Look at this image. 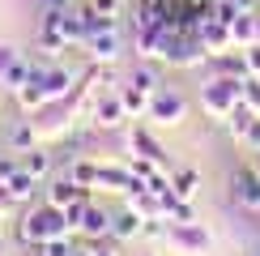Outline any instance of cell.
I'll list each match as a JSON object with an SVG mask.
<instances>
[{
	"label": "cell",
	"mask_w": 260,
	"mask_h": 256,
	"mask_svg": "<svg viewBox=\"0 0 260 256\" xmlns=\"http://www.w3.org/2000/svg\"><path fill=\"white\" fill-rule=\"evenodd\" d=\"M69 218H64L60 205H39V209H26V218L17 222V239L26 243V248H43L47 239H60V235H69Z\"/></svg>",
	"instance_id": "obj_1"
},
{
	"label": "cell",
	"mask_w": 260,
	"mask_h": 256,
	"mask_svg": "<svg viewBox=\"0 0 260 256\" xmlns=\"http://www.w3.org/2000/svg\"><path fill=\"white\" fill-rule=\"evenodd\" d=\"M243 81L247 77H213L201 85V107L213 115V120H226L235 103H243Z\"/></svg>",
	"instance_id": "obj_2"
},
{
	"label": "cell",
	"mask_w": 260,
	"mask_h": 256,
	"mask_svg": "<svg viewBox=\"0 0 260 256\" xmlns=\"http://www.w3.org/2000/svg\"><path fill=\"white\" fill-rule=\"evenodd\" d=\"M81 47L90 51L94 64H111V60H120V51H124V35H120V26H115V21H107V26H99V30H90V35H85Z\"/></svg>",
	"instance_id": "obj_3"
},
{
	"label": "cell",
	"mask_w": 260,
	"mask_h": 256,
	"mask_svg": "<svg viewBox=\"0 0 260 256\" xmlns=\"http://www.w3.org/2000/svg\"><path fill=\"white\" fill-rule=\"evenodd\" d=\"M85 111H90V124L103 128V133H111V128H120V124L128 120V107H124V99H120V90H111V94H94Z\"/></svg>",
	"instance_id": "obj_4"
},
{
	"label": "cell",
	"mask_w": 260,
	"mask_h": 256,
	"mask_svg": "<svg viewBox=\"0 0 260 256\" xmlns=\"http://www.w3.org/2000/svg\"><path fill=\"white\" fill-rule=\"evenodd\" d=\"M167 243L175 252L201 256V252H209V231H205L197 218H192V222H171V227H167Z\"/></svg>",
	"instance_id": "obj_5"
},
{
	"label": "cell",
	"mask_w": 260,
	"mask_h": 256,
	"mask_svg": "<svg viewBox=\"0 0 260 256\" xmlns=\"http://www.w3.org/2000/svg\"><path fill=\"white\" fill-rule=\"evenodd\" d=\"M145 115H149L154 124H179L183 115H188V99H183L179 90H167V85H162V90H154Z\"/></svg>",
	"instance_id": "obj_6"
},
{
	"label": "cell",
	"mask_w": 260,
	"mask_h": 256,
	"mask_svg": "<svg viewBox=\"0 0 260 256\" xmlns=\"http://www.w3.org/2000/svg\"><path fill=\"white\" fill-rule=\"evenodd\" d=\"M231 197H235V205L260 213V171L256 167H239L231 175Z\"/></svg>",
	"instance_id": "obj_7"
},
{
	"label": "cell",
	"mask_w": 260,
	"mask_h": 256,
	"mask_svg": "<svg viewBox=\"0 0 260 256\" xmlns=\"http://www.w3.org/2000/svg\"><path fill=\"white\" fill-rule=\"evenodd\" d=\"M197 35H201V43H205V51H209V56H218V51H226V47H231V26H226V21H218V17H205L201 21V30H197Z\"/></svg>",
	"instance_id": "obj_8"
},
{
	"label": "cell",
	"mask_w": 260,
	"mask_h": 256,
	"mask_svg": "<svg viewBox=\"0 0 260 256\" xmlns=\"http://www.w3.org/2000/svg\"><path fill=\"white\" fill-rule=\"evenodd\" d=\"M128 145H133V154H141V158H154L158 167H167L171 171V158H167V149H162L154 137H149V128H133L128 133Z\"/></svg>",
	"instance_id": "obj_9"
},
{
	"label": "cell",
	"mask_w": 260,
	"mask_h": 256,
	"mask_svg": "<svg viewBox=\"0 0 260 256\" xmlns=\"http://www.w3.org/2000/svg\"><path fill=\"white\" fill-rule=\"evenodd\" d=\"M209 69H213V77H252L243 51H231V47L218 51V56H209Z\"/></svg>",
	"instance_id": "obj_10"
},
{
	"label": "cell",
	"mask_w": 260,
	"mask_h": 256,
	"mask_svg": "<svg viewBox=\"0 0 260 256\" xmlns=\"http://www.w3.org/2000/svg\"><path fill=\"white\" fill-rule=\"evenodd\" d=\"M77 231L85 235V239H111V213L90 201V209H85V218H81Z\"/></svg>",
	"instance_id": "obj_11"
},
{
	"label": "cell",
	"mask_w": 260,
	"mask_h": 256,
	"mask_svg": "<svg viewBox=\"0 0 260 256\" xmlns=\"http://www.w3.org/2000/svg\"><path fill=\"white\" fill-rule=\"evenodd\" d=\"M39 85H43V94H47V103H56V99H64V94L73 90V73L60 69V64H51V69L39 77Z\"/></svg>",
	"instance_id": "obj_12"
},
{
	"label": "cell",
	"mask_w": 260,
	"mask_h": 256,
	"mask_svg": "<svg viewBox=\"0 0 260 256\" xmlns=\"http://www.w3.org/2000/svg\"><path fill=\"white\" fill-rule=\"evenodd\" d=\"M141 227H145V218H141V213L128 205V209H120V213L111 218V239H120V243H124V239H137Z\"/></svg>",
	"instance_id": "obj_13"
},
{
	"label": "cell",
	"mask_w": 260,
	"mask_h": 256,
	"mask_svg": "<svg viewBox=\"0 0 260 256\" xmlns=\"http://www.w3.org/2000/svg\"><path fill=\"white\" fill-rule=\"evenodd\" d=\"M94 188L128 192V188H133V167H107V163H99V179H94Z\"/></svg>",
	"instance_id": "obj_14"
},
{
	"label": "cell",
	"mask_w": 260,
	"mask_h": 256,
	"mask_svg": "<svg viewBox=\"0 0 260 256\" xmlns=\"http://www.w3.org/2000/svg\"><path fill=\"white\" fill-rule=\"evenodd\" d=\"M77 197H90V188H81L73 175H60L56 184L47 188V201H51V205H60V209L69 205V201H77Z\"/></svg>",
	"instance_id": "obj_15"
},
{
	"label": "cell",
	"mask_w": 260,
	"mask_h": 256,
	"mask_svg": "<svg viewBox=\"0 0 260 256\" xmlns=\"http://www.w3.org/2000/svg\"><path fill=\"white\" fill-rule=\"evenodd\" d=\"M231 39L239 43V47H247V43H256V39H260V13H252V9H243V13L235 17V26H231Z\"/></svg>",
	"instance_id": "obj_16"
},
{
	"label": "cell",
	"mask_w": 260,
	"mask_h": 256,
	"mask_svg": "<svg viewBox=\"0 0 260 256\" xmlns=\"http://www.w3.org/2000/svg\"><path fill=\"white\" fill-rule=\"evenodd\" d=\"M35 141H39V128L30 120H13V124H9V149H13V154L35 149Z\"/></svg>",
	"instance_id": "obj_17"
},
{
	"label": "cell",
	"mask_w": 260,
	"mask_h": 256,
	"mask_svg": "<svg viewBox=\"0 0 260 256\" xmlns=\"http://www.w3.org/2000/svg\"><path fill=\"white\" fill-rule=\"evenodd\" d=\"M5 184H9V197H13V201H30V197H35V188H39V179L30 175L26 167H17L13 175L5 179Z\"/></svg>",
	"instance_id": "obj_18"
},
{
	"label": "cell",
	"mask_w": 260,
	"mask_h": 256,
	"mask_svg": "<svg viewBox=\"0 0 260 256\" xmlns=\"http://www.w3.org/2000/svg\"><path fill=\"white\" fill-rule=\"evenodd\" d=\"M256 107H247V103H235L231 107V115H226V128H231V137H235V141H239V137L247 133V128H252V120H256Z\"/></svg>",
	"instance_id": "obj_19"
},
{
	"label": "cell",
	"mask_w": 260,
	"mask_h": 256,
	"mask_svg": "<svg viewBox=\"0 0 260 256\" xmlns=\"http://www.w3.org/2000/svg\"><path fill=\"white\" fill-rule=\"evenodd\" d=\"M197 184H201V175H197L192 167H179V171H171V192H175V197L192 201V197H197Z\"/></svg>",
	"instance_id": "obj_20"
},
{
	"label": "cell",
	"mask_w": 260,
	"mask_h": 256,
	"mask_svg": "<svg viewBox=\"0 0 260 256\" xmlns=\"http://www.w3.org/2000/svg\"><path fill=\"white\" fill-rule=\"evenodd\" d=\"M124 85H137L141 94H154V90H162V81H158V69L154 64H137L133 73H128V81Z\"/></svg>",
	"instance_id": "obj_21"
},
{
	"label": "cell",
	"mask_w": 260,
	"mask_h": 256,
	"mask_svg": "<svg viewBox=\"0 0 260 256\" xmlns=\"http://www.w3.org/2000/svg\"><path fill=\"white\" fill-rule=\"evenodd\" d=\"M26 81H30V56H17V60H13V69L5 73V81H0V85H5L9 94H17Z\"/></svg>",
	"instance_id": "obj_22"
},
{
	"label": "cell",
	"mask_w": 260,
	"mask_h": 256,
	"mask_svg": "<svg viewBox=\"0 0 260 256\" xmlns=\"http://www.w3.org/2000/svg\"><path fill=\"white\" fill-rule=\"evenodd\" d=\"M69 175L77 179L81 188H94V179H99V163H94V158H73V167H69Z\"/></svg>",
	"instance_id": "obj_23"
},
{
	"label": "cell",
	"mask_w": 260,
	"mask_h": 256,
	"mask_svg": "<svg viewBox=\"0 0 260 256\" xmlns=\"http://www.w3.org/2000/svg\"><path fill=\"white\" fill-rule=\"evenodd\" d=\"M120 99H124V107H128V115H145V111H149V99H154V94H141L137 85H124V90H120Z\"/></svg>",
	"instance_id": "obj_24"
},
{
	"label": "cell",
	"mask_w": 260,
	"mask_h": 256,
	"mask_svg": "<svg viewBox=\"0 0 260 256\" xmlns=\"http://www.w3.org/2000/svg\"><path fill=\"white\" fill-rule=\"evenodd\" d=\"M21 167H26L30 175H35V179H43V175L51 171V154H43V149L35 145V149H26V158H21Z\"/></svg>",
	"instance_id": "obj_25"
},
{
	"label": "cell",
	"mask_w": 260,
	"mask_h": 256,
	"mask_svg": "<svg viewBox=\"0 0 260 256\" xmlns=\"http://www.w3.org/2000/svg\"><path fill=\"white\" fill-rule=\"evenodd\" d=\"M85 209H90V197H77V201H69V205H64V218H69V227H73V231L81 227Z\"/></svg>",
	"instance_id": "obj_26"
},
{
	"label": "cell",
	"mask_w": 260,
	"mask_h": 256,
	"mask_svg": "<svg viewBox=\"0 0 260 256\" xmlns=\"http://www.w3.org/2000/svg\"><path fill=\"white\" fill-rule=\"evenodd\" d=\"M69 252H73L69 235H60V239H47L43 248H35V256H69Z\"/></svg>",
	"instance_id": "obj_27"
},
{
	"label": "cell",
	"mask_w": 260,
	"mask_h": 256,
	"mask_svg": "<svg viewBox=\"0 0 260 256\" xmlns=\"http://www.w3.org/2000/svg\"><path fill=\"white\" fill-rule=\"evenodd\" d=\"M243 9L235 5V0H213V17L218 21H226V26H235V17H239Z\"/></svg>",
	"instance_id": "obj_28"
},
{
	"label": "cell",
	"mask_w": 260,
	"mask_h": 256,
	"mask_svg": "<svg viewBox=\"0 0 260 256\" xmlns=\"http://www.w3.org/2000/svg\"><path fill=\"white\" fill-rule=\"evenodd\" d=\"M85 252H90V256H120V239H111V243L90 239V243H85Z\"/></svg>",
	"instance_id": "obj_29"
},
{
	"label": "cell",
	"mask_w": 260,
	"mask_h": 256,
	"mask_svg": "<svg viewBox=\"0 0 260 256\" xmlns=\"http://www.w3.org/2000/svg\"><path fill=\"white\" fill-rule=\"evenodd\" d=\"M239 145H243V149H252V154H256V149H260V115H256V120H252V128H247V133L239 137Z\"/></svg>",
	"instance_id": "obj_30"
},
{
	"label": "cell",
	"mask_w": 260,
	"mask_h": 256,
	"mask_svg": "<svg viewBox=\"0 0 260 256\" xmlns=\"http://www.w3.org/2000/svg\"><path fill=\"white\" fill-rule=\"evenodd\" d=\"M243 60H247V73H256V77H260V39L243 47Z\"/></svg>",
	"instance_id": "obj_31"
},
{
	"label": "cell",
	"mask_w": 260,
	"mask_h": 256,
	"mask_svg": "<svg viewBox=\"0 0 260 256\" xmlns=\"http://www.w3.org/2000/svg\"><path fill=\"white\" fill-rule=\"evenodd\" d=\"M90 9L99 17H120V0H90Z\"/></svg>",
	"instance_id": "obj_32"
},
{
	"label": "cell",
	"mask_w": 260,
	"mask_h": 256,
	"mask_svg": "<svg viewBox=\"0 0 260 256\" xmlns=\"http://www.w3.org/2000/svg\"><path fill=\"white\" fill-rule=\"evenodd\" d=\"M13 60H17V47H9V43H0V81H5V73L13 69Z\"/></svg>",
	"instance_id": "obj_33"
},
{
	"label": "cell",
	"mask_w": 260,
	"mask_h": 256,
	"mask_svg": "<svg viewBox=\"0 0 260 256\" xmlns=\"http://www.w3.org/2000/svg\"><path fill=\"white\" fill-rule=\"evenodd\" d=\"M243 103H247V107H256V111H260V81H252V77L243 81Z\"/></svg>",
	"instance_id": "obj_34"
},
{
	"label": "cell",
	"mask_w": 260,
	"mask_h": 256,
	"mask_svg": "<svg viewBox=\"0 0 260 256\" xmlns=\"http://www.w3.org/2000/svg\"><path fill=\"white\" fill-rule=\"evenodd\" d=\"M17 167H21V163H13V158H0V184H5V179H9V175H13V171H17Z\"/></svg>",
	"instance_id": "obj_35"
},
{
	"label": "cell",
	"mask_w": 260,
	"mask_h": 256,
	"mask_svg": "<svg viewBox=\"0 0 260 256\" xmlns=\"http://www.w3.org/2000/svg\"><path fill=\"white\" fill-rule=\"evenodd\" d=\"M9 205H17V201H13V197H9V184H0V213H5Z\"/></svg>",
	"instance_id": "obj_36"
},
{
	"label": "cell",
	"mask_w": 260,
	"mask_h": 256,
	"mask_svg": "<svg viewBox=\"0 0 260 256\" xmlns=\"http://www.w3.org/2000/svg\"><path fill=\"white\" fill-rule=\"evenodd\" d=\"M43 9H56V5H69V0H39Z\"/></svg>",
	"instance_id": "obj_37"
},
{
	"label": "cell",
	"mask_w": 260,
	"mask_h": 256,
	"mask_svg": "<svg viewBox=\"0 0 260 256\" xmlns=\"http://www.w3.org/2000/svg\"><path fill=\"white\" fill-rule=\"evenodd\" d=\"M69 256H90V252H85V248H73V252H69Z\"/></svg>",
	"instance_id": "obj_38"
},
{
	"label": "cell",
	"mask_w": 260,
	"mask_h": 256,
	"mask_svg": "<svg viewBox=\"0 0 260 256\" xmlns=\"http://www.w3.org/2000/svg\"><path fill=\"white\" fill-rule=\"evenodd\" d=\"M252 167H256V171H260V149H256V158H252Z\"/></svg>",
	"instance_id": "obj_39"
},
{
	"label": "cell",
	"mask_w": 260,
	"mask_h": 256,
	"mask_svg": "<svg viewBox=\"0 0 260 256\" xmlns=\"http://www.w3.org/2000/svg\"><path fill=\"white\" fill-rule=\"evenodd\" d=\"M141 256H154V252H141Z\"/></svg>",
	"instance_id": "obj_40"
},
{
	"label": "cell",
	"mask_w": 260,
	"mask_h": 256,
	"mask_svg": "<svg viewBox=\"0 0 260 256\" xmlns=\"http://www.w3.org/2000/svg\"><path fill=\"white\" fill-rule=\"evenodd\" d=\"M252 256H260V248H256V252H252Z\"/></svg>",
	"instance_id": "obj_41"
},
{
	"label": "cell",
	"mask_w": 260,
	"mask_h": 256,
	"mask_svg": "<svg viewBox=\"0 0 260 256\" xmlns=\"http://www.w3.org/2000/svg\"><path fill=\"white\" fill-rule=\"evenodd\" d=\"M0 243H5V239H0Z\"/></svg>",
	"instance_id": "obj_42"
}]
</instances>
